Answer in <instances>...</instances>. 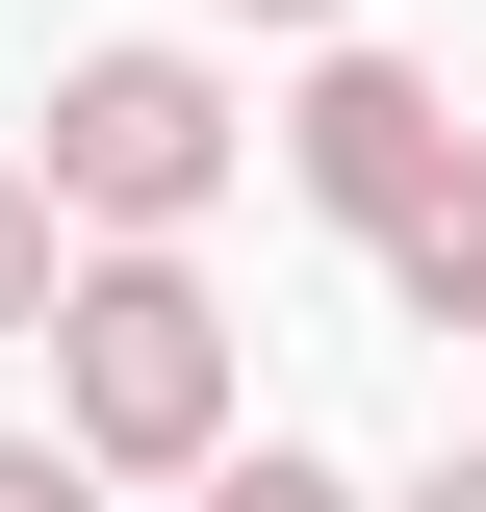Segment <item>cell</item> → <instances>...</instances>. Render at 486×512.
I'll return each instance as SVG.
<instances>
[{
	"label": "cell",
	"instance_id": "obj_5",
	"mask_svg": "<svg viewBox=\"0 0 486 512\" xmlns=\"http://www.w3.org/2000/svg\"><path fill=\"white\" fill-rule=\"evenodd\" d=\"M180 512H359V487H333V461H282V436H231V461H205Z\"/></svg>",
	"mask_w": 486,
	"mask_h": 512
},
{
	"label": "cell",
	"instance_id": "obj_8",
	"mask_svg": "<svg viewBox=\"0 0 486 512\" xmlns=\"http://www.w3.org/2000/svg\"><path fill=\"white\" fill-rule=\"evenodd\" d=\"M231 26H359V0H231Z\"/></svg>",
	"mask_w": 486,
	"mask_h": 512
},
{
	"label": "cell",
	"instance_id": "obj_1",
	"mask_svg": "<svg viewBox=\"0 0 486 512\" xmlns=\"http://www.w3.org/2000/svg\"><path fill=\"white\" fill-rule=\"evenodd\" d=\"M52 436L77 461H231V308H205L180 256H103V282H52Z\"/></svg>",
	"mask_w": 486,
	"mask_h": 512
},
{
	"label": "cell",
	"instance_id": "obj_9",
	"mask_svg": "<svg viewBox=\"0 0 486 512\" xmlns=\"http://www.w3.org/2000/svg\"><path fill=\"white\" fill-rule=\"evenodd\" d=\"M410 512H486V461H435V487H410Z\"/></svg>",
	"mask_w": 486,
	"mask_h": 512
},
{
	"label": "cell",
	"instance_id": "obj_4",
	"mask_svg": "<svg viewBox=\"0 0 486 512\" xmlns=\"http://www.w3.org/2000/svg\"><path fill=\"white\" fill-rule=\"evenodd\" d=\"M384 282H410V308H435V333H486V154H461V180H435V205H410V231H384Z\"/></svg>",
	"mask_w": 486,
	"mask_h": 512
},
{
	"label": "cell",
	"instance_id": "obj_2",
	"mask_svg": "<svg viewBox=\"0 0 486 512\" xmlns=\"http://www.w3.org/2000/svg\"><path fill=\"white\" fill-rule=\"evenodd\" d=\"M26 180H52V231H128V256H154L205 180H231V77H205V52H77Z\"/></svg>",
	"mask_w": 486,
	"mask_h": 512
},
{
	"label": "cell",
	"instance_id": "obj_6",
	"mask_svg": "<svg viewBox=\"0 0 486 512\" xmlns=\"http://www.w3.org/2000/svg\"><path fill=\"white\" fill-rule=\"evenodd\" d=\"M0 333H52V180L0 154Z\"/></svg>",
	"mask_w": 486,
	"mask_h": 512
},
{
	"label": "cell",
	"instance_id": "obj_3",
	"mask_svg": "<svg viewBox=\"0 0 486 512\" xmlns=\"http://www.w3.org/2000/svg\"><path fill=\"white\" fill-rule=\"evenodd\" d=\"M282 180L333 205V231H410V205L461 180V103H435L410 52H333V77H307V103H282Z\"/></svg>",
	"mask_w": 486,
	"mask_h": 512
},
{
	"label": "cell",
	"instance_id": "obj_7",
	"mask_svg": "<svg viewBox=\"0 0 486 512\" xmlns=\"http://www.w3.org/2000/svg\"><path fill=\"white\" fill-rule=\"evenodd\" d=\"M0 512H103V461L77 436H0Z\"/></svg>",
	"mask_w": 486,
	"mask_h": 512
}]
</instances>
